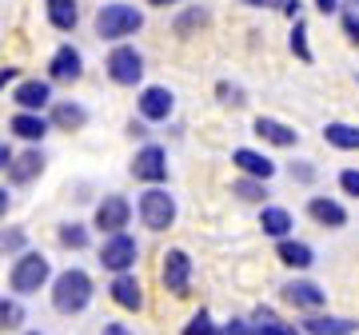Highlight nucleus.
Masks as SVG:
<instances>
[{"label":"nucleus","mask_w":359,"mask_h":335,"mask_svg":"<svg viewBox=\"0 0 359 335\" xmlns=\"http://www.w3.org/2000/svg\"><path fill=\"white\" fill-rule=\"evenodd\" d=\"M88 299H92V280L80 268L76 271L68 268L65 275H56V284H52V303H56V311L76 315V311L88 308Z\"/></svg>","instance_id":"obj_1"},{"label":"nucleus","mask_w":359,"mask_h":335,"mask_svg":"<svg viewBox=\"0 0 359 335\" xmlns=\"http://www.w3.org/2000/svg\"><path fill=\"white\" fill-rule=\"evenodd\" d=\"M140 28H144V16L132 4H104L100 16H96V32L104 40H124L132 32H140Z\"/></svg>","instance_id":"obj_2"},{"label":"nucleus","mask_w":359,"mask_h":335,"mask_svg":"<svg viewBox=\"0 0 359 335\" xmlns=\"http://www.w3.org/2000/svg\"><path fill=\"white\" fill-rule=\"evenodd\" d=\"M140 219L152 228V232H164V228H172V219H176V200L168 192H160V188H152V192L140 196Z\"/></svg>","instance_id":"obj_3"},{"label":"nucleus","mask_w":359,"mask_h":335,"mask_svg":"<svg viewBox=\"0 0 359 335\" xmlns=\"http://www.w3.org/2000/svg\"><path fill=\"white\" fill-rule=\"evenodd\" d=\"M136 252H140V247H136V240H132V235H108V240H104V247H100V264L108 271H116V275H124V271L132 268V264H136Z\"/></svg>","instance_id":"obj_4"},{"label":"nucleus","mask_w":359,"mask_h":335,"mask_svg":"<svg viewBox=\"0 0 359 335\" xmlns=\"http://www.w3.org/2000/svg\"><path fill=\"white\" fill-rule=\"evenodd\" d=\"M48 280V259L36 256V252H28V256L16 259L13 268V287L20 292V296H28V292H40V284Z\"/></svg>","instance_id":"obj_5"},{"label":"nucleus","mask_w":359,"mask_h":335,"mask_svg":"<svg viewBox=\"0 0 359 335\" xmlns=\"http://www.w3.org/2000/svg\"><path fill=\"white\" fill-rule=\"evenodd\" d=\"M108 76H112L116 84H136V80L144 76V60H140V52L128 48V44L112 48V52H108Z\"/></svg>","instance_id":"obj_6"},{"label":"nucleus","mask_w":359,"mask_h":335,"mask_svg":"<svg viewBox=\"0 0 359 335\" xmlns=\"http://www.w3.org/2000/svg\"><path fill=\"white\" fill-rule=\"evenodd\" d=\"M188 280H192V259H188V252L172 247V252L164 256V292L188 296Z\"/></svg>","instance_id":"obj_7"},{"label":"nucleus","mask_w":359,"mask_h":335,"mask_svg":"<svg viewBox=\"0 0 359 335\" xmlns=\"http://www.w3.org/2000/svg\"><path fill=\"white\" fill-rule=\"evenodd\" d=\"M128 219H132V204L124 196H108V200L96 207V228L108 232V235H120L128 228Z\"/></svg>","instance_id":"obj_8"},{"label":"nucleus","mask_w":359,"mask_h":335,"mask_svg":"<svg viewBox=\"0 0 359 335\" xmlns=\"http://www.w3.org/2000/svg\"><path fill=\"white\" fill-rule=\"evenodd\" d=\"M132 176L144 184H160L168 176V156L164 148H156V144H148V148H140L136 152V160H132Z\"/></svg>","instance_id":"obj_9"},{"label":"nucleus","mask_w":359,"mask_h":335,"mask_svg":"<svg viewBox=\"0 0 359 335\" xmlns=\"http://www.w3.org/2000/svg\"><path fill=\"white\" fill-rule=\"evenodd\" d=\"M80 72H84V60H80L76 48H56V56H52L48 64V76L56 80V84H72V80H80Z\"/></svg>","instance_id":"obj_10"},{"label":"nucleus","mask_w":359,"mask_h":335,"mask_svg":"<svg viewBox=\"0 0 359 335\" xmlns=\"http://www.w3.org/2000/svg\"><path fill=\"white\" fill-rule=\"evenodd\" d=\"M172 92L168 88H160V84H156V88H144L140 92V116L144 120H168L172 116Z\"/></svg>","instance_id":"obj_11"},{"label":"nucleus","mask_w":359,"mask_h":335,"mask_svg":"<svg viewBox=\"0 0 359 335\" xmlns=\"http://www.w3.org/2000/svg\"><path fill=\"white\" fill-rule=\"evenodd\" d=\"M231 164L240 168V172H248V176H256V180H271L276 176V164H271L268 156L252 152V148H236L231 152Z\"/></svg>","instance_id":"obj_12"},{"label":"nucleus","mask_w":359,"mask_h":335,"mask_svg":"<svg viewBox=\"0 0 359 335\" xmlns=\"http://www.w3.org/2000/svg\"><path fill=\"white\" fill-rule=\"evenodd\" d=\"M283 296L292 299L299 311H320L323 303H327V296H323V287L308 284V280H299V284H287L283 287Z\"/></svg>","instance_id":"obj_13"},{"label":"nucleus","mask_w":359,"mask_h":335,"mask_svg":"<svg viewBox=\"0 0 359 335\" xmlns=\"http://www.w3.org/2000/svg\"><path fill=\"white\" fill-rule=\"evenodd\" d=\"M256 136L259 140H268V144H276V148H292V144L299 140V132L287 128V124H280V120H271V116L256 120Z\"/></svg>","instance_id":"obj_14"},{"label":"nucleus","mask_w":359,"mask_h":335,"mask_svg":"<svg viewBox=\"0 0 359 335\" xmlns=\"http://www.w3.org/2000/svg\"><path fill=\"white\" fill-rule=\"evenodd\" d=\"M13 100L20 104L25 112H36V108H44V104L52 100V88L44 84V80H25V84L13 92Z\"/></svg>","instance_id":"obj_15"},{"label":"nucleus","mask_w":359,"mask_h":335,"mask_svg":"<svg viewBox=\"0 0 359 335\" xmlns=\"http://www.w3.org/2000/svg\"><path fill=\"white\" fill-rule=\"evenodd\" d=\"M112 299L120 303V308H128V311H140L144 308V292H140V284L132 280L128 271L112 280Z\"/></svg>","instance_id":"obj_16"},{"label":"nucleus","mask_w":359,"mask_h":335,"mask_svg":"<svg viewBox=\"0 0 359 335\" xmlns=\"http://www.w3.org/2000/svg\"><path fill=\"white\" fill-rule=\"evenodd\" d=\"M308 216L316 219V224H323V228H344L347 224V212L335 200H323V196H316L308 204Z\"/></svg>","instance_id":"obj_17"},{"label":"nucleus","mask_w":359,"mask_h":335,"mask_svg":"<svg viewBox=\"0 0 359 335\" xmlns=\"http://www.w3.org/2000/svg\"><path fill=\"white\" fill-rule=\"evenodd\" d=\"M40 172H44V152H20V156L13 160V168H8V176H13L16 184L36 180Z\"/></svg>","instance_id":"obj_18"},{"label":"nucleus","mask_w":359,"mask_h":335,"mask_svg":"<svg viewBox=\"0 0 359 335\" xmlns=\"http://www.w3.org/2000/svg\"><path fill=\"white\" fill-rule=\"evenodd\" d=\"M48 20H52V28L72 32V28H76V20H80L76 0H48Z\"/></svg>","instance_id":"obj_19"},{"label":"nucleus","mask_w":359,"mask_h":335,"mask_svg":"<svg viewBox=\"0 0 359 335\" xmlns=\"http://www.w3.org/2000/svg\"><path fill=\"white\" fill-rule=\"evenodd\" d=\"M304 327H308L311 335H351L359 323L355 320H335V315H311Z\"/></svg>","instance_id":"obj_20"},{"label":"nucleus","mask_w":359,"mask_h":335,"mask_svg":"<svg viewBox=\"0 0 359 335\" xmlns=\"http://www.w3.org/2000/svg\"><path fill=\"white\" fill-rule=\"evenodd\" d=\"M259 228H264V235L283 240V235L292 232V216H287L283 207H264V212H259Z\"/></svg>","instance_id":"obj_21"},{"label":"nucleus","mask_w":359,"mask_h":335,"mask_svg":"<svg viewBox=\"0 0 359 335\" xmlns=\"http://www.w3.org/2000/svg\"><path fill=\"white\" fill-rule=\"evenodd\" d=\"M276 252H280V259L287 264V268H311V259H316L311 256V247L299 244V240H280Z\"/></svg>","instance_id":"obj_22"},{"label":"nucleus","mask_w":359,"mask_h":335,"mask_svg":"<svg viewBox=\"0 0 359 335\" xmlns=\"http://www.w3.org/2000/svg\"><path fill=\"white\" fill-rule=\"evenodd\" d=\"M13 132L20 136V140H44V132H48V120L32 116V112H20V116H13Z\"/></svg>","instance_id":"obj_23"},{"label":"nucleus","mask_w":359,"mask_h":335,"mask_svg":"<svg viewBox=\"0 0 359 335\" xmlns=\"http://www.w3.org/2000/svg\"><path fill=\"white\" fill-rule=\"evenodd\" d=\"M323 140L335 144V148H359V128H351V124H327Z\"/></svg>","instance_id":"obj_24"},{"label":"nucleus","mask_w":359,"mask_h":335,"mask_svg":"<svg viewBox=\"0 0 359 335\" xmlns=\"http://www.w3.org/2000/svg\"><path fill=\"white\" fill-rule=\"evenodd\" d=\"M52 124H56V128H80V124H84V108H80V104H56V108H52Z\"/></svg>","instance_id":"obj_25"},{"label":"nucleus","mask_w":359,"mask_h":335,"mask_svg":"<svg viewBox=\"0 0 359 335\" xmlns=\"http://www.w3.org/2000/svg\"><path fill=\"white\" fill-rule=\"evenodd\" d=\"M20 323H25V308L13 303V299H4V303H0V327H4V331H16Z\"/></svg>","instance_id":"obj_26"},{"label":"nucleus","mask_w":359,"mask_h":335,"mask_svg":"<svg viewBox=\"0 0 359 335\" xmlns=\"http://www.w3.org/2000/svg\"><path fill=\"white\" fill-rule=\"evenodd\" d=\"M292 52L304 60V64H311V48H308V25L304 20H295V28H292Z\"/></svg>","instance_id":"obj_27"},{"label":"nucleus","mask_w":359,"mask_h":335,"mask_svg":"<svg viewBox=\"0 0 359 335\" xmlns=\"http://www.w3.org/2000/svg\"><path fill=\"white\" fill-rule=\"evenodd\" d=\"M184 335H216V323H212L208 311H196L192 320H188V327H184Z\"/></svg>","instance_id":"obj_28"},{"label":"nucleus","mask_w":359,"mask_h":335,"mask_svg":"<svg viewBox=\"0 0 359 335\" xmlns=\"http://www.w3.org/2000/svg\"><path fill=\"white\" fill-rule=\"evenodd\" d=\"M60 244L65 247H84L88 244V232H84L80 224H65V228H60Z\"/></svg>","instance_id":"obj_29"},{"label":"nucleus","mask_w":359,"mask_h":335,"mask_svg":"<svg viewBox=\"0 0 359 335\" xmlns=\"http://www.w3.org/2000/svg\"><path fill=\"white\" fill-rule=\"evenodd\" d=\"M236 196H240V200H264V188H259L256 180H240L236 184Z\"/></svg>","instance_id":"obj_30"},{"label":"nucleus","mask_w":359,"mask_h":335,"mask_svg":"<svg viewBox=\"0 0 359 335\" xmlns=\"http://www.w3.org/2000/svg\"><path fill=\"white\" fill-rule=\"evenodd\" d=\"M339 188H344L347 196H359V172H355V168L339 172Z\"/></svg>","instance_id":"obj_31"},{"label":"nucleus","mask_w":359,"mask_h":335,"mask_svg":"<svg viewBox=\"0 0 359 335\" xmlns=\"http://www.w3.org/2000/svg\"><path fill=\"white\" fill-rule=\"evenodd\" d=\"M344 28H347V36L359 44V8H347L344 13Z\"/></svg>","instance_id":"obj_32"},{"label":"nucleus","mask_w":359,"mask_h":335,"mask_svg":"<svg viewBox=\"0 0 359 335\" xmlns=\"http://www.w3.org/2000/svg\"><path fill=\"white\" fill-rule=\"evenodd\" d=\"M204 20H208V13H200V8H192V13H184V16H180V32H188V28L204 25Z\"/></svg>","instance_id":"obj_33"},{"label":"nucleus","mask_w":359,"mask_h":335,"mask_svg":"<svg viewBox=\"0 0 359 335\" xmlns=\"http://www.w3.org/2000/svg\"><path fill=\"white\" fill-rule=\"evenodd\" d=\"M259 335H295V327H287V323H264V327H259Z\"/></svg>","instance_id":"obj_34"},{"label":"nucleus","mask_w":359,"mask_h":335,"mask_svg":"<svg viewBox=\"0 0 359 335\" xmlns=\"http://www.w3.org/2000/svg\"><path fill=\"white\" fill-rule=\"evenodd\" d=\"M219 96H224V104H244L240 88H231V84H219Z\"/></svg>","instance_id":"obj_35"},{"label":"nucleus","mask_w":359,"mask_h":335,"mask_svg":"<svg viewBox=\"0 0 359 335\" xmlns=\"http://www.w3.org/2000/svg\"><path fill=\"white\" fill-rule=\"evenodd\" d=\"M219 335H248V323H244V320H231Z\"/></svg>","instance_id":"obj_36"},{"label":"nucleus","mask_w":359,"mask_h":335,"mask_svg":"<svg viewBox=\"0 0 359 335\" xmlns=\"http://www.w3.org/2000/svg\"><path fill=\"white\" fill-rule=\"evenodd\" d=\"M20 240H25L20 232H4V252H16V247H20Z\"/></svg>","instance_id":"obj_37"},{"label":"nucleus","mask_w":359,"mask_h":335,"mask_svg":"<svg viewBox=\"0 0 359 335\" xmlns=\"http://www.w3.org/2000/svg\"><path fill=\"white\" fill-rule=\"evenodd\" d=\"M100 335H132L128 327H124V323H108V327H104Z\"/></svg>","instance_id":"obj_38"},{"label":"nucleus","mask_w":359,"mask_h":335,"mask_svg":"<svg viewBox=\"0 0 359 335\" xmlns=\"http://www.w3.org/2000/svg\"><path fill=\"white\" fill-rule=\"evenodd\" d=\"M316 8H320V13H335V8H339V0H316Z\"/></svg>","instance_id":"obj_39"},{"label":"nucleus","mask_w":359,"mask_h":335,"mask_svg":"<svg viewBox=\"0 0 359 335\" xmlns=\"http://www.w3.org/2000/svg\"><path fill=\"white\" fill-rule=\"evenodd\" d=\"M148 4H156V8H168V4H176V0H148Z\"/></svg>","instance_id":"obj_40"},{"label":"nucleus","mask_w":359,"mask_h":335,"mask_svg":"<svg viewBox=\"0 0 359 335\" xmlns=\"http://www.w3.org/2000/svg\"><path fill=\"white\" fill-rule=\"evenodd\" d=\"M248 4H264V0H248Z\"/></svg>","instance_id":"obj_41"},{"label":"nucleus","mask_w":359,"mask_h":335,"mask_svg":"<svg viewBox=\"0 0 359 335\" xmlns=\"http://www.w3.org/2000/svg\"><path fill=\"white\" fill-rule=\"evenodd\" d=\"M32 335H40V331H32Z\"/></svg>","instance_id":"obj_42"}]
</instances>
